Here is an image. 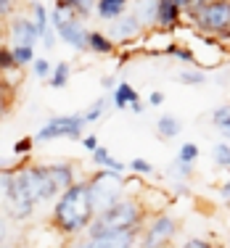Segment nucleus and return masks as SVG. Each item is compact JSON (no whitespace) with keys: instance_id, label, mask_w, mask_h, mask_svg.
Here are the masks:
<instances>
[{"instance_id":"obj_37","label":"nucleus","mask_w":230,"mask_h":248,"mask_svg":"<svg viewBox=\"0 0 230 248\" xmlns=\"http://www.w3.org/2000/svg\"><path fill=\"white\" fill-rule=\"evenodd\" d=\"M130 111H132V114H140V111H143V103H140V100H138V103H132V106H130Z\"/></svg>"},{"instance_id":"obj_6","label":"nucleus","mask_w":230,"mask_h":248,"mask_svg":"<svg viewBox=\"0 0 230 248\" xmlns=\"http://www.w3.org/2000/svg\"><path fill=\"white\" fill-rule=\"evenodd\" d=\"M178 235V219L172 214H156L146 227L140 248H169Z\"/></svg>"},{"instance_id":"obj_19","label":"nucleus","mask_w":230,"mask_h":248,"mask_svg":"<svg viewBox=\"0 0 230 248\" xmlns=\"http://www.w3.org/2000/svg\"><path fill=\"white\" fill-rule=\"evenodd\" d=\"M69 74H72V66H69L66 61H61L56 69H53V74H50V85L53 87H64L69 82Z\"/></svg>"},{"instance_id":"obj_18","label":"nucleus","mask_w":230,"mask_h":248,"mask_svg":"<svg viewBox=\"0 0 230 248\" xmlns=\"http://www.w3.org/2000/svg\"><path fill=\"white\" fill-rule=\"evenodd\" d=\"M58 8L61 11H77V16H90L93 0H58Z\"/></svg>"},{"instance_id":"obj_23","label":"nucleus","mask_w":230,"mask_h":248,"mask_svg":"<svg viewBox=\"0 0 230 248\" xmlns=\"http://www.w3.org/2000/svg\"><path fill=\"white\" fill-rule=\"evenodd\" d=\"M103 114H106V98H98L96 103H93L90 108L85 111V122H87V124H90V122H98Z\"/></svg>"},{"instance_id":"obj_10","label":"nucleus","mask_w":230,"mask_h":248,"mask_svg":"<svg viewBox=\"0 0 230 248\" xmlns=\"http://www.w3.org/2000/svg\"><path fill=\"white\" fill-rule=\"evenodd\" d=\"M48 169H50V177H53V182H56V187H58V193H61V196L69 190V187L77 185L74 169L69 167V164H48Z\"/></svg>"},{"instance_id":"obj_28","label":"nucleus","mask_w":230,"mask_h":248,"mask_svg":"<svg viewBox=\"0 0 230 248\" xmlns=\"http://www.w3.org/2000/svg\"><path fill=\"white\" fill-rule=\"evenodd\" d=\"M34 74L40 77V79H50V63L45 61V58H40V61H34Z\"/></svg>"},{"instance_id":"obj_3","label":"nucleus","mask_w":230,"mask_h":248,"mask_svg":"<svg viewBox=\"0 0 230 248\" xmlns=\"http://www.w3.org/2000/svg\"><path fill=\"white\" fill-rule=\"evenodd\" d=\"M87 182H90V193H93V201H96L98 214L106 211V209H111V206L119 203V201H125L127 180L122 177V172H109V169H101V172L93 174Z\"/></svg>"},{"instance_id":"obj_21","label":"nucleus","mask_w":230,"mask_h":248,"mask_svg":"<svg viewBox=\"0 0 230 248\" xmlns=\"http://www.w3.org/2000/svg\"><path fill=\"white\" fill-rule=\"evenodd\" d=\"M90 50L93 53H109L111 50V40L101 32H90Z\"/></svg>"},{"instance_id":"obj_34","label":"nucleus","mask_w":230,"mask_h":248,"mask_svg":"<svg viewBox=\"0 0 230 248\" xmlns=\"http://www.w3.org/2000/svg\"><path fill=\"white\" fill-rule=\"evenodd\" d=\"M148 103H151V106H162V103H164V95H162V93H151Z\"/></svg>"},{"instance_id":"obj_15","label":"nucleus","mask_w":230,"mask_h":248,"mask_svg":"<svg viewBox=\"0 0 230 248\" xmlns=\"http://www.w3.org/2000/svg\"><path fill=\"white\" fill-rule=\"evenodd\" d=\"M180 129H182L180 119H175V116H169V114L159 116V122H156V132L162 135L164 140H175V138L180 135Z\"/></svg>"},{"instance_id":"obj_25","label":"nucleus","mask_w":230,"mask_h":248,"mask_svg":"<svg viewBox=\"0 0 230 248\" xmlns=\"http://www.w3.org/2000/svg\"><path fill=\"white\" fill-rule=\"evenodd\" d=\"M130 169H132V172H138V174H143V177H151L153 174V167L148 161H143V158H132V161H130Z\"/></svg>"},{"instance_id":"obj_13","label":"nucleus","mask_w":230,"mask_h":248,"mask_svg":"<svg viewBox=\"0 0 230 248\" xmlns=\"http://www.w3.org/2000/svg\"><path fill=\"white\" fill-rule=\"evenodd\" d=\"M125 8H127V0H96V14L106 21L122 19Z\"/></svg>"},{"instance_id":"obj_20","label":"nucleus","mask_w":230,"mask_h":248,"mask_svg":"<svg viewBox=\"0 0 230 248\" xmlns=\"http://www.w3.org/2000/svg\"><path fill=\"white\" fill-rule=\"evenodd\" d=\"M212 156H214V164L222 169H230V145L228 143H217L212 148Z\"/></svg>"},{"instance_id":"obj_31","label":"nucleus","mask_w":230,"mask_h":248,"mask_svg":"<svg viewBox=\"0 0 230 248\" xmlns=\"http://www.w3.org/2000/svg\"><path fill=\"white\" fill-rule=\"evenodd\" d=\"M182 248H217V246H212L209 240H201V238H191L182 243Z\"/></svg>"},{"instance_id":"obj_26","label":"nucleus","mask_w":230,"mask_h":248,"mask_svg":"<svg viewBox=\"0 0 230 248\" xmlns=\"http://www.w3.org/2000/svg\"><path fill=\"white\" fill-rule=\"evenodd\" d=\"M169 169H172V172H178L180 180H185V177H193V167H191V164H182L180 158H175Z\"/></svg>"},{"instance_id":"obj_11","label":"nucleus","mask_w":230,"mask_h":248,"mask_svg":"<svg viewBox=\"0 0 230 248\" xmlns=\"http://www.w3.org/2000/svg\"><path fill=\"white\" fill-rule=\"evenodd\" d=\"M180 5L175 0H159V11H156V24L159 27H175L180 19Z\"/></svg>"},{"instance_id":"obj_4","label":"nucleus","mask_w":230,"mask_h":248,"mask_svg":"<svg viewBox=\"0 0 230 248\" xmlns=\"http://www.w3.org/2000/svg\"><path fill=\"white\" fill-rule=\"evenodd\" d=\"M196 21L198 27L212 34H228L230 32V0H209L196 5Z\"/></svg>"},{"instance_id":"obj_12","label":"nucleus","mask_w":230,"mask_h":248,"mask_svg":"<svg viewBox=\"0 0 230 248\" xmlns=\"http://www.w3.org/2000/svg\"><path fill=\"white\" fill-rule=\"evenodd\" d=\"M138 32H140V19L132 16V14L122 16V19L111 27V37H116V40H130V37H135Z\"/></svg>"},{"instance_id":"obj_17","label":"nucleus","mask_w":230,"mask_h":248,"mask_svg":"<svg viewBox=\"0 0 230 248\" xmlns=\"http://www.w3.org/2000/svg\"><path fill=\"white\" fill-rule=\"evenodd\" d=\"M93 161H96L101 169H109V172H125V169H127L125 164L116 161V158L111 156V153L106 151V148H98L96 153H93Z\"/></svg>"},{"instance_id":"obj_38","label":"nucleus","mask_w":230,"mask_h":248,"mask_svg":"<svg viewBox=\"0 0 230 248\" xmlns=\"http://www.w3.org/2000/svg\"><path fill=\"white\" fill-rule=\"evenodd\" d=\"M220 129H222V132H228V135H230V119H228L225 124H222V127H220Z\"/></svg>"},{"instance_id":"obj_9","label":"nucleus","mask_w":230,"mask_h":248,"mask_svg":"<svg viewBox=\"0 0 230 248\" xmlns=\"http://www.w3.org/2000/svg\"><path fill=\"white\" fill-rule=\"evenodd\" d=\"M11 34H14V43L16 45H27V48H32L34 40L40 37L37 32V24L29 19H16L14 21V29H11Z\"/></svg>"},{"instance_id":"obj_5","label":"nucleus","mask_w":230,"mask_h":248,"mask_svg":"<svg viewBox=\"0 0 230 248\" xmlns=\"http://www.w3.org/2000/svg\"><path fill=\"white\" fill-rule=\"evenodd\" d=\"M50 19H53V27H56L58 37H61L64 43H69L77 50H90V32L82 29V24L72 16V11L56 8Z\"/></svg>"},{"instance_id":"obj_32","label":"nucleus","mask_w":230,"mask_h":248,"mask_svg":"<svg viewBox=\"0 0 230 248\" xmlns=\"http://www.w3.org/2000/svg\"><path fill=\"white\" fill-rule=\"evenodd\" d=\"M82 145H85V148L90 151V153H96L98 148H101V145H98V140L93 138V135H90V138H82Z\"/></svg>"},{"instance_id":"obj_33","label":"nucleus","mask_w":230,"mask_h":248,"mask_svg":"<svg viewBox=\"0 0 230 248\" xmlns=\"http://www.w3.org/2000/svg\"><path fill=\"white\" fill-rule=\"evenodd\" d=\"M32 151V140H19L16 143V153H29Z\"/></svg>"},{"instance_id":"obj_16","label":"nucleus","mask_w":230,"mask_h":248,"mask_svg":"<svg viewBox=\"0 0 230 248\" xmlns=\"http://www.w3.org/2000/svg\"><path fill=\"white\" fill-rule=\"evenodd\" d=\"M32 11H34V24H37L40 37L45 40V45H48V48H53V34H50V29H48V11H45L40 3H34Z\"/></svg>"},{"instance_id":"obj_29","label":"nucleus","mask_w":230,"mask_h":248,"mask_svg":"<svg viewBox=\"0 0 230 248\" xmlns=\"http://www.w3.org/2000/svg\"><path fill=\"white\" fill-rule=\"evenodd\" d=\"M230 119V106H222V108H217L214 114H212V122H214V127H222Z\"/></svg>"},{"instance_id":"obj_35","label":"nucleus","mask_w":230,"mask_h":248,"mask_svg":"<svg viewBox=\"0 0 230 248\" xmlns=\"http://www.w3.org/2000/svg\"><path fill=\"white\" fill-rule=\"evenodd\" d=\"M220 196L225 198V201H230V177H228V180H225V185L220 187Z\"/></svg>"},{"instance_id":"obj_27","label":"nucleus","mask_w":230,"mask_h":248,"mask_svg":"<svg viewBox=\"0 0 230 248\" xmlns=\"http://www.w3.org/2000/svg\"><path fill=\"white\" fill-rule=\"evenodd\" d=\"M178 79L182 82V85H201L204 74L201 72H182V74H178Z\"/></svg>"},{"instance_id":"obj_30","label":"nucleus","mask_w":230,"mask_h":248,"mask_svg":"<svg viewBox=\"0 0 230 248\" xmlns=\"http://www.w3.org/2000/svg\"><path fill=\"white\" fill-rule=\"evenodd\" d=\"M167 53H169V56H178L180 61H193V53L185 50V48H178V45H169Z\"/></svg>"},{"instance_id":"obj_24","label":"nucleus","mask_w":230,"mask_h":248,"mask_svg":"<svg viewBox=\"0 0 230 248\" xmlns=\"http://www.w3.org/2000/svg\"><path fill=\"white\" fill-rule=\"evenodd\" d=\"M11 50H14V58H16V63H19V66H24V63L34 61V50L27 48V45H14Z\"/></svg>"},{"instance_id":"obj_22","label":"nucleus","mask_w":230,"mask_h":248,"mask_svg":"<svg viewBox=\"0 0 230 248\" xmlns=\"http://www.w3.org/2000/svg\"><path fill=\"white\" fill-rule=\"evenodd\" d=\"M178 158L182 164H196V158H198V145L196 143H182L180 145V153H178Z\"/></svg>"},{"instance_id":"obj_8","label":"nucleus","mask_w":230,"mask_h":248,"mask_svg":"<svg viewBox=\"0 0 230 248\" xmlns=\"http://www.w3.org/2000/svg\"><path fill=\"white\" fill-rule=\"evenodd\" d=\"M138 232L140 230H119V232H106L98 238H82L72 243L69 248H132L138 243Z\"/></svg>"},{"instance_id":"obj_14","label":"nucleus","mask_w":230,"mask_h":248,"mask_svg":"<svg viewBox=\"0 0 230 248\" xmlns=\"http://www.w3.org/2000/svg\"><path fill=\"white\" fill-rule=\"evenodd\" d=\"M138 100H140V95L135 93L132 85H127V82L116 85V90H114V106L116 108H130V106L138 103Z\"/></svg>"},{"instance_id":"obj_36","label":"nucleus","mask_w":230,"mask_h":248,"mask_svg":"<svg viewBox=\"0 0 230 248\" xmlns=\"http://www.w3.org/2000/svg\"><path fill=\"white\" fill-rule=\"evenodd\" d=\"M101 85L106 87V90H116V87H114V79H111V77H103V79H101Z\"/></svg>"},{"instance_id":"obj_7","label":"nucleus","mask_w":230,"mask_h":248,"mask_svg":"<svg viewBox=\"0 0 230 248\" xmlns=\"http://www.w3.org/2000/svg\"><path fill=\"white\" fill-rule=\"evenodd\" d=\"M85 116H53V119L40 127L37 140L40 143H48L56 138H72V140H82V129H85Z\"/></svg>"},{"instance_id":"obj_1","label":"nucleus","mask_w":230,"mask_h":248,"mask_svg":"<svg viewBox=\"0 0 230 248\" xmlns=\"http://www.w3.org/2000/svg\"><path fill=\"white\" fill-rule=\"evenodd\" d=\"M96 217H98V209H96V201H93V193H90V182L85 180V182H77L74 187H69L56 201L50 222L61 235H77L82 230L87 232L90 224L96 222Z\"/></svg>"},{"instance_id":"obj_2","label":"nucleus","mask_w":230,"mask_h":248,"mask_svg":"<svg viewBox=\"0 0 230 248\" xmlns=\"http://www.w3.org/2000/svg\"><path fill=\"white\" fill-rule=\"evenodd\" d=\"M146 222V209L140 206L138 198L127 196L125 201L114 203L111 209L101 211L96 217V222L90 224L87 235L90 238H98V235H106V232H119V230H140Z\"/></svg>"}]
</instances>
